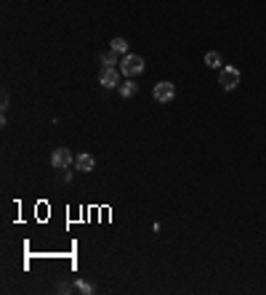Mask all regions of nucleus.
I'll return each mask as SVG.
<instances>
[{"label":"nucleus","mask_w":266,"mask_h":295,"mask_svg":"<svg viewBox=\"0 0 266 295\" xmlns=\"http://www.w3.org/2000/svg\"><path fill=\"white\" fill-rule=\"evenodd\" d=\"M101 64H104V67H117V64H120V53H114V51L109 48L107 53H101Z\"/></svg>","instance_id":"nucleus-9"},{"label":"nucleus","mask_w":266,"mask_h":295,"mask_svg":"<svg viewBox=\"0 0 266 295\" xmlns=\"http://www.w3.org/2000/svg\"><path fill=\"white\" fill-rule=\"evenodd\" d=\"M205 64L213 67V69L221 67V53H218V51H208V53H205Z\"/></svg>","instance_id":"nucleus-10"},{"label":"nucleus","mask_w":266,"mask_h":295,"mask_svg":"<svg viewBox=\"0 0 266 295\" xmlns=\"http://www.w3.org/2000/svg\"><path fill=\"white\" fill-rule=\"evenodd\" d=\"M75 287H77L80 292H85V295L94 292V285H91V282H85V279H77V282H75Z\"/></svg>","instance_id":"nucleus-11"},{"label":"nucleus","mask_w":266,"mask_h":295,"mask_svg":"<svg viewBox=\"0 0 266 295\" xmlns=\"http://www.w3.org/2000/svg\"><path fill=\"white\" fill-rule=\"evenodd\" d=\"M120 67H123V75L125 77H138L144 72V58L141 56H136V53H128V56H123V62H120Z\"/></svg>","instance_id":"nucleus-1"},{"label":"nucleus","mask_w":266,"mask_h":295,"mask_svg":"<svg viewBox=\"0 0 266 295\" xmlns=\"http://www.w3.org/2000/svg\"><path fill=\"white\" fill-rule=\"evenodd\" d=\"M99 82H101V88H120V72H117V67H104L101 75H99Z\"/></svg>","instance_id":"nucleus-4"},{"label":"nucleus","mask_w":266,"mask_h":295,"mask_svg":"<svg viewBox=\"0 0 266 295\" xmlns=\"http://www.w3.org/2000/svg\"><path fill=\"white\" fill-rule=\"evenodd\" d=\"M72 162H75V157H72V152H69V149H64V146L53 149V155H51V165H53L56 170H67Z\"/></svg>","instance_id":"nucleus-3"},{"label":"nucleus","mask_w":266,"mask_h":295,"mask_svg":"<svg viewBox=\"0 0 266 295\" xmlns=\"http://www.w3.org/2000/svg\"><path fill=\"white\" fill-rule=\"evenodd\" d=\"M173 96H176V88H173V82H157V85H155V101L168 104Z\"/></svg>","instance_id":"nucleus-5"},{"label":"nucleus","mask_w":266,"mask_h":295,"mask_svg":"<svg viewBox=\"0 0 266 295\" xmlns=\"http://www.w3.org/2000/svg\"><path fill=\"white\" fill-rule=\"evenodd\" d=\"M75 168L80 170V173H91L96 168V157L94 155H77L75 157Z\"/></svg>","instance_id":"nucleus-6"},{"label":"nucleus","mask_w":266,"mask_h":295,"mask_svg":"<svg viewBox=\"0 0 266 295\" xmlns=\"http://www.w3.org/2000/svg\"><path fill=\"white\" fill-rule=\"evenodd\" d=\"M218 85L226 88V91H234L240 85V69L234 67H224L221 72H218Z\"/></svg>","instance_id":"nucleus-2"},{"label":"nucleus","mask_w":266,"mask_h":295,"mask_svg":"<svg viewBox=\"0 0 266 295\" xmlns=\"http://www.w3.org/2000/svg\"><path fill=\"white\" fill-rule=\"evenodd\" d=\"M136 93H138V85L133 82V77L125 80V82H120V96H123V99H133Z\"/></svg>","instance_id":"nucleus-7"},{"label":"nucleus","mask_w":266,"mask_h":295,"mask_svg":"<svg viewBox=\"0 0 266 295\" xmlns=\"http://www.w3.org/2000/svg\"><path fill=\"white\" fill-rule=\"evenodd\" d=\"M109 48H112L114 53H120V56H128V40H125V38H114V40L109 43Z\"/></svg>","instance_id":"nucleus-8"}]
</instances>
